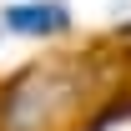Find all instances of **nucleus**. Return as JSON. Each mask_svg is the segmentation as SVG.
Wrapping results in <instances>:
<instances>
[{"label":"nucleus","mask_w":131,"mask_h":131,"mask_svg":"<svg viewBox=\"0 0 131 131\" xmlns=\"http://www.w3.org/2000/svg\"><path fill=\"white\" fill-rule=\"evenodd\" d=\"M71 96L76 81L66 66H30L0 86V131H46Z\"/></svg>","instance_id":"f257e3e1"},{"label":"nucleus","mask_w":131,"mask_h":131,"mask_svg":"<svg viewBox=\"0 0 131 131\" xmlns=\"http://www.w3.org/2000/svg\"><path fill=\"white\" fill-rule=\"evenodd\" d=\"M71 25H76V15L66 0H10L0 10V30L20 35V40H56Z\"/></svg>","instance_id":"f03ea898"}]
</instances>
